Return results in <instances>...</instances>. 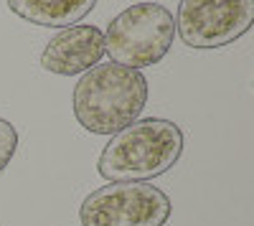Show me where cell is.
Here are the masks:
<instances>
[{"label":"cell","mask_w":254,"mask_h":226,"mask_svg":"<svg viewBox=\"0 0 254 226\" xmlns=\"http://www.w3.org/2000/svg\"><path fill=\"white\" fill-rule=\"evenodd\" d=\"M171 198L153 183H107L81 201V226H165Z\"/></svg>","instance_id":"cell-4"},{"label":"cell","mask_w":254,"mask_h":226,"mask_svg":"<svg viewBox=\"0 0 254 226\" xmlns=\"http://www.w3.org/2000/svg\"><path fill=\"white\" fill-rule=\"evenodd\" d=\"M97 0H8L10 13L41 28H69L89 15Z\"/></svg>","instance_id":"cell-7"},{"label":"cell","mask_w":254,"mask_h":226,"mask_svg":"<svg viewBox=\"0 0 254 226\" xmlns=\"http://www.w3.org/2000/svg\"><path fill=\"white\" fill-rule=\"evenodd\" d=\"M145 105V74L112 61L89 69L76 81L71 94L74 117L92 135H117L142 114Z\"/></svg>","instance_id":"cell-2"},{"label":"cell","mask_w":254,"mask_h":226,"mask_svg":"<svg viewBox=\"0 0 254 226\" xmlns=\"http://www.w3.org/2000/svg\"><path fill=\"white\" fill-rule=\"evenodd\" d=\"M104 56V33L97 26L61 28L41 54V66L59 76H76L94 69Z\"/></svg>","instance_id":"cell-6"},{"label":"cell","mask_w":254,"mask_h":226,"mask_svg":"<svg viewBox=\"0 0 254 226\" xmlns=\"http://www.w3.org/2000/svg\"><path fill=\"white\" fill-rule=\"evenodd\" d=\"M183 155V130L173 119L145 117L104 145L97 170L110 183H147L165 175Z\"/></svg>","instance_id":"cell-1"},{"label":"cell","mask_w":254,"mask_h":226,"mask_svg":"<svg viewBox=\"0 0 254 226\" xmlns=\"http://www.w3.org/2000/svg\"><path fill=\"white\" fill-rule=\"evenodd\" d=\"M104 33V54L127 69L155 66L168 56L176 38L173 13L160 3H135L117 13Z\"/></svg>","instance_id":"cell-3"},{"label":"cell","mask_w":254,"mask_h":226,"mask_svg":"<svg viewBox=\"0 0 254 226\" xmlns=\"http://www.w3.org/2000/svg\"><path fill=\"white\" fill-rule=\"evenodd\" d=\"M254 0H181L176 33L188 49H221L249 33Z\"/></svg>","instance_id":"cell-5"},{"label":"cell","mask_w":254,"mask_h":226,"mask_svg":"<svg viewBox=\"0 0 254 226\" xmlns=\"http://www.w3.org/2000/svg\"><path fill=\"white\" fill-rule=\"evenodd\" d=\"M18 150V132L8 119L0 117V173H3Z\"/></svg>","instance_id":"cell-8"}]
</instances>
